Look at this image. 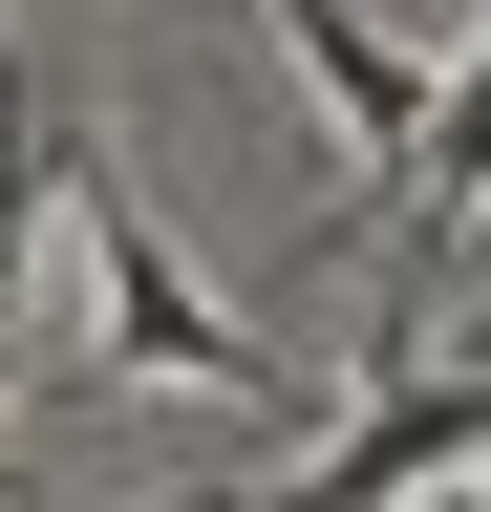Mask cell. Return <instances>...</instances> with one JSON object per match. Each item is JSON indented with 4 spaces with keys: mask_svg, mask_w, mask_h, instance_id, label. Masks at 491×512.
<instances>
[{
    "mask_svg": "<svg viewBox=\"0 0 491 512\" xmlns=\"http://www.w3.org/2000/svg\"><path fill=\"white\" fill-rule=\"evenodd\" d=\"M43 192H86V278H107V363H129V384H214V406H299V384H278V342H257V320H235V299H193V256H171L150 214H129V171H43Z\"/></svg>",
    "mask_w": 491,
    "mask_h": 512,
    "instance_id": "obj_1",
    "label": "cell"
},
{
    "mask_svg": "<svg viewBox=\"0 0 491 512\" xmlns=\"http://www.w3.org/2000/svg\"><path fill=\"white\" fill-rule=\"evenodd\" d=\"M470 470H491V363H406L321 470H278V491H235V512H406V491H470Z\"/></svg>",
    "mask_w": 491,
    "mask_h": 512,
    "instance_id": "obj_2",
    "label": "cell"
},
{
    "mask_svg": "<svg viewBox=\"0 0 491 512\" xmlns=\"http://www.w3.org/2000/svg\"><path fill=\"white\" fill-rule=\"evenodd\" d=\"M257 22H278L299 64H321V107L363 128V214H385V171H406V128H427V86H406V43L363 22V0H257Z\"/></svg>",
    "mask_w": 491,
    "mask_h": 512,
    "instance_id": "obj_3",
    "label": "cell"
},
{
    "mask_svg": "<svg viewBox=\"0 0 491 512\" xmlns=\"http://www.w3.org/2000/svg\"><path fill=\"white\" fill-rule=\"evenodd\" d=\"M385 214H427V235H449V214H491V22H470V64H449V86H427L406 171H385Z\"/></svg>",
    "mask_w": 491,
    "mask_h": 512,
    "instance_id": "obj_4",
    "label": "cell"
},
{
    "mask_svg": "<svg viewBox=\"0 0 491 512\" xmlns=\"http://www.w3.org/2000/svg\"><path fill=\"white\" fill-rule=\"evenodd\" d=\"M43 171H65V128H43V64L0 43V299H22V235H43Z\"/></svg>",
    "mask_w": 491,
    "mask_h": 512,
    "instance_id": "obj_5",
    "label": "cell"
},
{
    "mask_svg": "<svg viewBox=\"0 0 491 512\" xmlns=\"http://www.w3.org/2000/svg\"><path fill=\"white\" fill-rule=\"evenodd\" d=\"M171 512H235V491H171Z\"/></svg>",
    "mask_w": 491,
    "mask_h": 512,
    "instance_id": "obj_6",
    "label": "cell"
}]
</instances>
